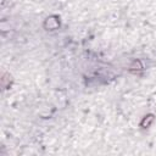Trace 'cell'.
I'll return each mask as SVG.
<instances>
[{"label": "cell", "instance_id": "6da1fadb", "mask_svg": "<svg viewBox=\"0 0 156 156\" xmlns=\"http://www.w3.org/2000/svg\"><path fill=\"white\" fill-rule=\"evenodd\" d=\"M152 121H154V116H152V115L145 116V117H144V119L141 121V127H144V128L149 127V126H150V123H151Z\"/></svg>", "mask_w": 156, "mask_h": 156}]
</instances>
